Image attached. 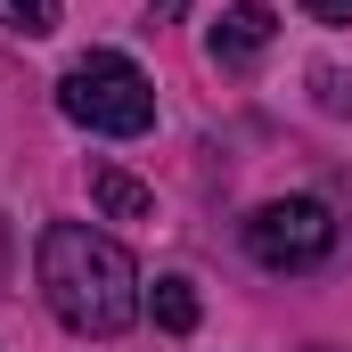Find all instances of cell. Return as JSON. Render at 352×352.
Wrapping results in <instances>:
<instances>
[{
    "instance_id": "6",
    "label": "cell",
    "mask_w": 352,
    "mask_h": 352,
    "mask_svg": "<svg viewBox=\"0 0 352 352\" xmlns=\"http://www.w3.org/2000/svg\"><path fill=\"white\" fill-rule=\"evenodd\" d=\"M148 311H156L164 336H188V328H197V287H188V278H156V287H148Z\"/></svg>"
},
{
    "instance_id": "5",
    "label": "cell",
    "mask_w": 352,
    "mask_h": 352,
    "mask_svg": "<svg viewBox=\"0 0 352 352\" xmlns=\"http://www.w3.org/2000/svg\"><path fill=\"white\" fill-rule=\"evenodd\" d=\"M90 205L107 213V221H148L156 213V188L131 173H115V164H90Z\"/></svg>"
},
{
    "instance_id": "7",
    "label": "cell",
    "mask_w": 352,
    "mask_h": 352,
    "mask_svg": "<svg viewBox=\"0 0 352 352\" xmlns=\"http://www.w3.org/2000/svg\"><path fill=\"white\" fill-rule=\"evenodd\" d=\"M0 25L25 33V41H41V33H58V0H0Z\"/></svg>"
},
{
    "instance_id": "9",
    "label": "cell",
    "mask_w": 352,
    "mask_h": 352,
    "mask_svg": "<svg viewBox=\"0 0 352 352\" xmlns=\"http://www.w3.org/2000/svg\"><path fill=\"white\" fill-rule=\"evenodd\" d=\"M303 8H311L320 25H352V0H303Z\"/></svg>"
},
{
    "instance_id": "3",
    "label": "cell",
    "mask_w": 352,
    "mask_h": 352,
    "mask_svg": "<svg viewBox=\"0 0 352 352\" xmlns=\"http://www.w3.org/2000/svg\"><path fill=\"white\" fill-rule=\"evenodd\" d=\"M336 246V213L320 197H270L246 213V254L263 270H320Z\"/></svg>"
},
{
    "instance_id": "10",
    "label": "cell",
    "mask_w": 352,
    "mask_h": 352,
    "mask_svg": "<svg viewBox=\"0 0 352 352\" xmlns=\"http://www.w3.org/2000/svg\"><path fill=\"white\" fill-rule=\"evenodd\" d=\"M311 352H336V344H311Z\"/></svg>"
},
{
    "instance_id": "1",
    "label": "cell",
    "mask_w": 352,
    "mask_h": 352,
    "mask_svg": "<svg viewBox=\"0 0 352 352\" xmlns=\"http://www.w3.org/2000/svg\"><path fill=\"white\" fill-rule=\"evenodd\" d=\"M41 295L74 336H123L140 320V270L90 221H50L41 230Z\"/></svg>"
},
{
    "instance_id": "2",
    "label": "cell",
    "mask_w": 352,
    "mask_h": 352,
    "mask_svg": "<svg viewBox=\"0 0 352 352\" xmlns=\"http://www.w3.org/2000/svg\"><path fill=\"white\" fill-rule=\"evenodd\" d=\"M58 115L82 123V131H98V140H140L156 123V82L123 50H90V58L66 66V82H58Z\"/></svg>"
},
{
    "instance_id": "4",
    "label": "cell",
    "mask_w": 352,
    "mask_h": 352,
    "mask_svg": "<svg viewBox=\"0 0 352 352\" xmlns=\"http://www.w3.org/2000/svg\"><path fill=\"white\" fill-rule=\"evenodd\" d=\"M270 33H278V25H270L263 0H238V8L213 25V66H254V58L270 50Z\"/></svg>"
},
{
    "instance_id": "8",
    "label": "cell",
    "mask_w": 352,
    "mask_h": 352,
    "mask_svg": "<svg viewBox=\"0 0 352 352\" xmlns=\"http://www.w3.org/2000/svg\"><path fill=\"white\" fill-rule=\"evenodd\" d=\"M311 90H320V107H328V115H352V82L336 74V66H311Z\"/></svg>"
}]
</instances>
